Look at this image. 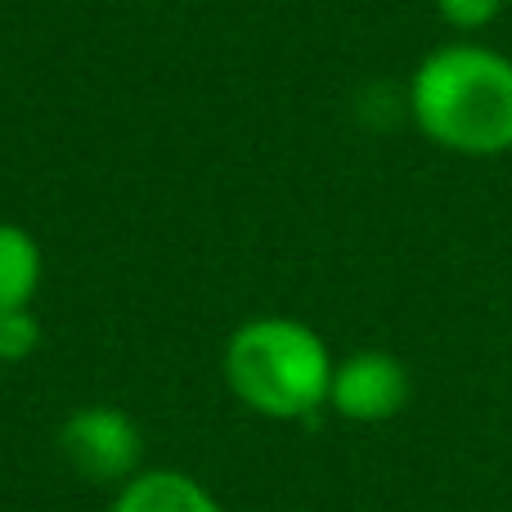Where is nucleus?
Masks as SVG:
<instances>
[{"label":"nucleus","mask_w":512,"mask_h":512,"mask_svg":"<svg viewBox=\"0 0 512 512\" xmlns=\"http://www.w3.org/2000/svg\"><path fill=\"white\" fill-rule=\"evenodd\" d=\"M45 279V252L36 234L18 221H0V315L5 310H27L41 292Z\"/></svg>","instance_id":"6"},{"label":"nucleus","mask_w":512,"mask_h":512,"mask_svg":"<svg viewBox=\"0 0 512 512\" xmlns=\"http://www.w3.org/2000/svg\"><path fill=\"white\" fill-rule=\"evenodd\" d=\"M108 512H225L221 499L180 468H140L113 490Z\"/></svg>","instance_id":"5"},{"label":"nucleus","mask_w":512,"mask_h":512,"mask_svg":"<svg viewBox=\"0 0 512 512\" xmlns=\"http://www.w3.org/2000/svg\"><path fill=\"white\" fill-rule=\"evenodd\" d=\"M432 5H436V18L454 36H481L504 18L508 0H432Z\"/></svg>","instance_id":"7"},{"label":"nucleus","mask_w":512,"mask_h":512,"mask_svg":"<svg viewBox=\"0 0 512 512\" xmlns=\"http://www.w3.org/2000/svg\"><path fill=\"white\" fill-rule=\"evenodd\" d=\"M405 117L450 158L495 162L512 153V54L481 36L427 50L405 81Z\"/></svg>","instance_id":"1"},{"label":"nucleus","mask_w":512,"mask_h":512,"mask_svg":"<svg viewBox=\"0 0 512 512\" xmlns=\"http://www.w3.org/2000/svg\"><path fill=\"white\" fill-rule=\"evenodd\" d=\"M0 369H5V364H0Z\"/></svg>","instance_id":"9"},{"label":"nucleus","mask_w":512,"mask_h":512,"mask_svg":"<svg viewBox=\"0 0 512 512\" xmlns=\"http://www.w3.org/2000/svg\"><path fill=\"white\" fill-rule=\"evenodd\" d=\"M63 463L90 486H126L144 468V432L117 405H81L59 423Z\"/></svg>","instance_id":"3"},{"label":"nucleus","mask_w":512,"mask_h":512,"mask_svg":"<svg viewBox=\"0 0 512 512\" xmlns=\"http://www.w3.org/2000/svg\"><path fill=\"white\" fill-rule=\"evenodd\" d=\"M414 400V378L409 364L396 351L382 346H364L333 364V382H328V409L342 423L355 427H378L400 418Z\"/></svg>","instance_id":"4"},{"label":"nucleus","mask_w":512,"mask_h":512,"mask_svg":"<svg viewBox=\"0 0 512 512\" xmlns=\"http://www.w3.org/2000/svg\"><path fill=\"white\" fill-rule=\"evenodd\" d=\"M41 346V319L36 310H5L0 315V364H18Z\"/></svg>","instance_id":"8"},{"label":"nucleus","mask_w":512,"mask_h":512,"mask_svg":"<svg viewBox=\"0 0 512 512\" xmlns=\"http://www.w3.org/2000/svg\"><path fill=\"white\" fill-rule=\"evenodd\" d=\"M337 355L297 315L243 319L221 351V373L230 396L270 423H306L328 409Z\"/></svg>","instance_id":"2"}]
</instances>
